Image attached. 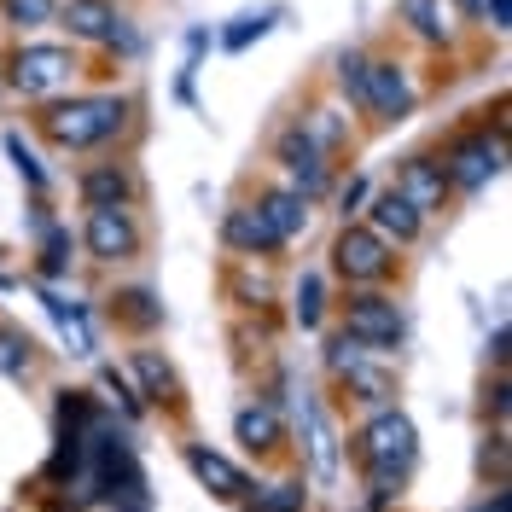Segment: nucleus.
I'll return each mask as SVG.
<instances>
[{
  "label": "nucleus",
  "instance_id": "1",
  "mask_svg": "<svg viewBox=\"0 0 512 512\" xmlns=\"http://www.w3.org/2000/svg\"><path fill=\"white\" fill-rule=\"evenodd\" d=\"M128 105L123 99H70V105H47L41 111V128L70 146V152H82V146H99V140H111L117 128H123Z\"/></svg>",
  "mask_w": 512,
  "mask_h": 512
},
{
  "label": "nucleus",
  "instance_id": "2",
  "mask_svg": "<svg viewBox=\"0 0 512 512\" xmlns=\"http://www.w3.org/2000/svg\"><path fill=\"white\" fill-rule=\"evenodd\" d=\"M332 268L350 286H379V280H390V239H379L373 227H344L332 245Z\"/></svg>",
  "mask_w": 512,
  "mask_h": 512
},
{
  "label": "nucleus",
  "instance_id": "3",
  "mask_svg": "<svg viewBox=\"0 0 512 512\" xmlns=\"http://www.w3.org/2000/svg\"><path fill=\"white\" fill-rule=\"evenodd\" d=\"M70 70H76L70 47H18L12 64H6V76H12L18 94H53V88L70 82Z\"/></svg>",
  "mask_w": 512,
  "mask_h": 512
},
{
  "label": "nucleus",
  "instance_id": "4",
  "mask_svg": "<svg viewBox=\"0 0 512 512\" xmlns=\"http://www.w3.org/2000/svg\"><path fill=\"white\" fill-rule=\"evenodd\" d=\"M88 251L99 262H128V256H140V227L128 216V204H94L88 210Z\"/></svg>",
  "mask_w": 512,
  "mask_h": 512
},
{
  "label": "nucleus",
  "instance_id": "5",
  "mask_svg": "<svg viewBox=\"0 0 512 512\" xmlns=\"http://www.w3.org/2000/svg\"><path fill=\"white\" fill-rule=\"evenodd\" d=\"M361 454H367V466H396V472H408V466H414V419L396 414V408L373 414V425L361 431Z\"/></svg>",
  "mask_w": 512,
  "mask_h": 512
},
{
  "label": "nucleus",
  "instance_id": "6",
  "mask_svg": "<svg viewBox=\"0 0 512 512\" xmlns=\"http://www.w3.org/2000/svg\"><path fill=\"white\" fill-rule=\"evenodd\" d=\"M344 332L361 338L367 350H396L402 344V309L390 297H355L344 309Z\"/></svg>",
  "mask_w": 512,
  "mask_h": 512
},
{
  "label": "nucleus",
  "instance_id": "7",
  "mask_svg": "<svg viewBox=\"0 0 512 512\" xmlns=\"http://www.w3.org/2000/svg\"><path fill=\"white\" fill-rule=\"evenodd\" d=\"M501 158H507L501 140H489V134H466V140H454L443 175H448V187H483V181L501 175Z\"/></svg>",
  "mask_w": 512,
  "mask_h": 512
},
{
  "label": "nucleus",
  "instance_id": "8",
  "mask_svg": "<svg viewBox=\"0 0 512 512\" xmlns=\"http://www.w3.org/2000/svg\"><path fill=\"white\" fill-rule=\"evenodd\" d=\"M280 163L291 169V181H297V198H315L320 187H326V158H320V146L303 134V128H286L280 134Z\"/></svg>",
  "mask_w": 512,
  "mask_h": 512
},
{
  "label": "nucleus",
  "instance_id": "9",
  "mask_svg": "<svg viewBox=\"0 0 512 512\" xmlns=\"http://www.w3.org/2000/svg\"><path fill=\"white\" fill-rule=\"evenodd\" d=\"M367 111L379 117H408L414 111V82L402 64H367Z\"/></svg>",
  "mask_w": 512,
  "mask_h": 512
},
{
  "label": "nucleus",
  "instance_id": "10",
  "mask_svg": "<svg viewBox=\"0 0 512 512\" xmlns=\"http://www.w3.org/2000/svg\"><path fill=\"white\" fill-rule=\"evenodd\" d=\"M396 192L414 204L419 216H431V210H443V198H448V175L431 158H408L402 175H396Z\"/></svg>",
  "mask_w": 512,
  "mask_h": 512
},
{
  "label": "nucleus",
  "instance_id": "11",
  "mask_svg": "<svg viewBox=\"0 0 512 512\" xmlns=\"http://www.w3.org/2000/svg\"><path fill=\"white\" fill-rule=\"evenodd\" d=\"M222 239L233 245V251H245V256H262V251H274V245H286V239L274 233V222H268L256 204H239V210H227Z\"/></svg>",
  "mask_w": 512,
  "mask_h": 512
},
{
  "label": "nucleus",
  "instance_id": "12",
  "mask_svg": "<svg viewBox=\"0 0 512 512\" xmlns=\"http://www.w3.org/2000/svg\"><path fill=\"white\" fill-rule=\"evenodd\" d=\"M419 222H425V216H419V210H414V204H408V198H402L396 187L373 198V233H379V239L414 245V239H419Z\"/></svg>",
  "mask_w": 512,
  "mask_h": 512
},
{
  "label": "nucleus",
  "instance_id": "13",
  "mask_svg": "<svg viewBox=\"0 0 512 512\" xmlns=\"http://www.w3.org/2000/svg\"><path fill=\"white\" fill-rule=\"evenodd\" d=\"M187 466H192V478L204 483V489H216L222 501H239L251 483H245V472L233 466V460H222V454H210V448H187Z\"/></svg>",
  "mask_w": 512,
  "mask_h": 512
},
{
  "label": "nucleus",
  "instance_id": "14",
  "mask_svg": "<svg viewBox=\"0 0 512 512\" xmlns=\"http://www.w3.org/2000/svg\"><path fill=\"white\" fill-rule=\"evenodd\" d=\"M59 24L70 35H82V41H105L111 24H117V12H111V0H64Z\"/></svg>",
  "mask_w": 512,
  "mask_h": 512
},
{
  "label": "nucleus",
  "instance_id": "15",
  "mask_svg": "<svg viewBox=\"0 0 512 512\" xmlns=\"http://www.w3.org/2000/svg\"><path fill=\"white\" fill-rule=\"evenodd\" d=\"M233 431H239V443L251 448V454H274L280 448V419H274V408H239V419H233Z\"/></svg>",
  "mask_w": 512,
  "mask_h": 512
},
{
  "label": "nucleus",
  "instance_id": "16",
  "mask_svg": "<svg viewBox=\"0 0 512 512\" xmlns=\"http://www.w3.org/2000/svg\"><path fill=\"white\" fill-rule=\"evenodd\" d=\"M256 210H262V216L274 222V233H280V239L303 233V222H309V210H303V198H297V192H268V198H262Z\"/></svg>",
  "mask_w": 512,
  "mask_h": 512
},
{
  "label": "nucleus",
  "instance_id": "17",
  "mask_svg": "<svg viewBox=\"0 0 512 512\" xmlns=\"http://www.w3.org/2000/svg\"><path fill=\"white\" fill-rule=\"evenodd\" d=\"M82 198H88V210L94 204H128L134 181H128L123 169H94V175H82Z\"/></svg>",
  "mask_w": 512,
  "mask_h": 512
},
{
  "label": "nucleus",
  "instance_id": "18",
  "mask_svg": "<svg viewBox=\"0 0 512 512\" xmlns=\"http://www.w3.org/2000/svg\"><path fill=\"white\" fill-rule=\"evenodd\" d=\"M402 18L414 24L419 41H431V47L448 41V24H443V12H437V0H402Z\"/></svg>",
  "mask_w": 512,
  "mask_h": 512
},
{
  "label": "nucleus",
  "instance_id": "19",
  "mask_svg": "<svg viewBox=\"0 0 512 512\" xmlns=\"http://www.w3.org/2000/svg\"><path fill=\"white\" fill-rule=\"evenodd\" d=\"M134 373H140V384H146L152 402H175V373H169L152 350H134Z\"/></svg>",
  "mask_w": 512,
  "mask_h": 512
},
{
  "label": "nucleus",
  "instance_id": "20",
  "mask_svg": "<svg viewBox=\"0 0 512 512\" xmlns=\"http://www.w3.org/2000/svg\"><path fill=\"white\" fill-rule=\"evenodd\" d=\"M0 373H6V379H24V373H30V338H24L18 326L0 332Z\"/></svg>",
  "mask_w": 512,
  "mask_h": 512
},
{
  "label": "nucleus",
  "instance_id": "21",
  "mask_svg": "<svg viewBox=\"0 0 512 512\" xmlns=\"http://www.w3.org/2000/svg\"><path fill=\"white\" fill-rule=\"evenodd\" d=\"M0 12H6V24H18V30H35V24H53V0H0Z\"/></svg>",
  "mask_w": 512,
  "mask_h": 512
},
{
  "label": "nucleus",
  "instance_id": "22",
  "mask_svg": "<svg viewBox=\"0 0 512 512\" xmlns=\"http://www.w3.org/2000/svg\"><path fill=\"white\" fill-rule=\"evenodd\" d=\"M117 315H123L128 326H158L163 309H158V297H152V291H123V297H117Z\"/></svg>",
  "mask_w": 512,
  "mask_h": 512
},
{
  "label": "nucleus",
  "instance_id": "23",
  "mask_svg": "<svg viewBox=\"0 0 512 512\" xmlns=\"http://www.w3.org/2000/svg\"><path fill=\"white\" fill-rule=\"evenodd\" d=\"M338 88H344L355 105H367V59H361V53H338Z\"/></svg>",
  "mask_w": 512,
  "mask_h": 512
},
{
  "label": "nucleus",
  "instance_id": "24",
  "mask_svg": "<svg viewBox=\"0 0 512 512\" xmlns=\"http://www.w3.org/2000/svg\"><path fill=\"white\" fill-rule=\"evenodd\" d=\"M361 361H367V344L350 338V332H338V338L326 344V367H332V373H350V367H361Z\"/></svg>",
  "mask_w": 512,
  "mask_h": 512
},
{
  "label": "nucleus",
  "instance_id": "25",
  "mask_svg": "<svg viewBox=\"0 0 512 512\" xmlns=\"http://www.w3.org/2000/svg\"><path fill=\"white\" fill-rule=\"evenodd\" d=\"M303 134H309V140H315L320 152H326V146H338V140H344V117H338V111H315Z\"/></svg>",
  "mask_w": 512,
  "mask_h": 512
},
{
  "label": "nucleus",
  "instance_id": "26",
  "mask_svg": "<svg viewBox=\"0 0 512 512\" xmlns=\"http://www.w3.org/2000/svg\"><path fill=\"white\" fill-rule=\"evenodd\" d=\"M64 268H70V233L53 227L47 245H41V274H64Z\"/></svg>",
  "mask_w": 512,
  "mask_h": 512
},
{
  "label": "nucleus",
  "instance_id": "27",
  "mask_svg": "<svg viewBox=\"0 0 512 512\" xmlns=\"http://www.w3.org/2000/svg\"><path fill=\"white\" fill-rule=\"evenodd\" d=\"M344 379H350V390H361V402H384V396H390V379H384V373H367V367H350Z\"/></svg>",
  "mask_w": 512,
  "mask_h": 512
},
{
  "label": "nucleus",
  "instance_id": "28",
  "mask_svg": "<svg viewBox=\"0 0 512 512\" xmlns=\"http://www.w3.org/2000/svg\"><path fill=\"white\" fill-rule=\"evenodd\" d=\"M268 18H274V12H251V18H239V24H233V30L222 35V41H227V47H233V53H239V47H251L256 35L268 30Z\"/></svg>",
  "mask_w": 512,
  "mask_h": 512
},
{
  "label": "nucleus",
  "instance_id": "29",
  "mask_svg": "<svg viewBox=\"0 0 512 512\" xmlns=\"http://www.w3.org/2000/svg\"><path fill=\"white\" fill-rule=\"evenodd\" d=\"M297 320H303V326L320 320V280L315 274H303V286H297Z\"/></svg>",
  "mask_w": 512,
  "mask_h": 512
},
{
  "label": "nucleus",
  "instance_id": "30",
  "mask_svg": "<svg viewBox=\"0 0 512 512\" xmlns=\"http://www.w3.org/2000/svg\"><path fill=\"white\" fill-rule=\"evenodd\" d=\"M6 152H12V163H18V175H24V181H30V187H47V175H41V163L30 158V146H24V140H18V134H12V140H6Z\"/></svg>",
  "mask_w": 512,
  "mask_h": 512
},
{
  "label": "nucleus",
  "instance_id": "31",
  "mask_svg": "<svg viewBox=\"0 0 512 512\" xmlns=\"http://www.w3.org/2000/svg\"><path fill=\"white\" fill-rule=\"evenodd\" d=\"M303 507V489L297 483H274L268 495H262V512H297Z\"/></svg>",
  "mask_w": 512,
  "mask_h": 512
},
{
  "label": "nucleus",
  "instance_id": "32",
  "mask_svg": "<svg viewBox=\"0 0 512 512\" xmlns=\"http://www.w3.org/2000/svg\"><path fill=\"white\" fill-rule=\"evenodd\" d=\"M361 204H367V181H361V175H355L350 187L338 192V210H344V216H355V210H361Z\"/></svg>",
  "mask_w": 512,
  "mask_h": 512
},
{
  "label": "nucleus",
  "instance_id": "33",
  "mask_svg": "<svg viewBox=\"0 0 512 512\" xmlns=\"http://www.w3.org/2000/svg\"><path fill=\"white\" fill-rule=\"evenodd\" d=\"M489 6V30H512V0H483Z\"/></svg>",
  "mask_w": 512,
  "mask_h": 512
},
{
  "label": "nucleus",
  "instance_id": "34",
  "mask_svg": "<svg viewBox=\"0 0 512 512\" xmlns=\"http://www.w3.org/2000/svg\"><path fill=\"white\" fill-rule=\"evenodd\" d=\"M460 12H483V0H460Z\"/></svg>",
  "mask_w": 512,
  "mask_h": 512
}]
</instances>
